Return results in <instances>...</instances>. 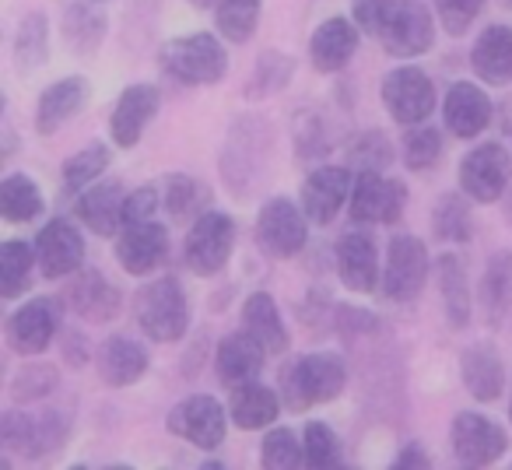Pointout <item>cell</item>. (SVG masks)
I'll return each instance as SVG.
<instances>
[{
	"mask_svg": "<svg viewBox=\"0 0 512 470\" xmlns=\"http://www.w3.org/2000/svg\"><path fill=\"white\" fill-rule=\"evenodd\" d=\"M348 386V365L334 351H313V355H302L292 369L285 372V383H281V400H285L288 411L302 414L309 407H320L337 400Z\"/></svg>",
	"mask_w": 512,
	"mask_h": 470,
	"instance_id": "1",
	"label": "cell"
},
{
	"mask_svg": "<svg viewBox=\"0 0 512 470\" xmlns=\"http://www.w3.org/2000/svg\"><path fill=\"white\" fill-rule=\"evenodd\" d=\"M162 71L190 88L218 85L228 74V50L214 32H186L162 46Z\"/></svg>",
	"mask_w": 512,
	"mask_h": 470,
	"instance_id": "2",
	"label": "cell"
},
{
	"mask_svg": "<svg viewBox=\"0 0 512 470\" xmlns=\"http://www.w3.org/2000/svg\"><path fill=\"white\" fill-rule=\"evenodd\" d=\"M71 411H8L0 421V439L4 449L22 460H46L60 453L71 435Z\"/></svg>",
	"mask_w": 512,
	"mask_h": 470,
	"instance_id": "3",
	"label": "cell"
},
{
	"mask_svg": "<svg viewBox=\"0 0 512 470\" xmlns=\"http://www.w3.org/2000/svg\"><path fill=\"white\" fill-rule=\"evenodd\" d=\"M137 327L148 341L176 344L190 330V299H186L179 278L165 274L141 288L137 295Z\"/></svg>",
	"mask_w": 512,
	"mask_h": 470,
	"instance_id": "4",
	"label": "cell"
},
{
	"mask_svg": "<svg viewBox=\"0 0 512 470\" xmlns=\"http://www.w3.org/2000/svg\"><path fill=\"white\" fill-rule=\"evenodd\" d=\"M271 123L264 116H239L232 123V134L225 141V151H221V176L228 179L235 193L242 197L249 183L260 179V169L267 165V155H271Z\"/></svg>",
	"mask_w": 512,
	"mask_h": 470,
	"instance_id": "5",
	"label": "cell"
},
{
	"mask_svg": "<svg viewBox=\"0 0 512 470\" xmlns=\"http://www.w3.org/2000/svg\"><path fill=\"white\" fill-rule=\"evenodd\" d=\"M232 250H235L232 214L211 211V207H207L190 225V232H186V243H183L186 267H190L197 278H214V274H221L228 267Z\"/></svg>",
	"mask_w": 512,
	"mask_h": 470,
	"instance_id": "6",
	"label": "cell"
},
{
	"mask_svg": "<svg viewBox=\"0 0 512 470\" xmlns=\"http://www.w3.org/2000/svg\"><path fill=\"white\" fill-rule=\"evenodd\" d=\"M379 102L390 113L393 123L400 127H414V123H425L435 113V85L421 67L400 64L393 71L383 74L379 81Z\"/></svg>",
	"mask_w": 512,
	"mask_h": 470,
	"instance_id": "7",
	"label": "cell"
},
{
	"mask_svg": "<svg viewBox=\"0 0 512 470\" xmlns=\"http://www.w3.org/2000/svg\"><path fill=\"white\" fill-rule=\"evenodd\" d=\"M64 330V302L53 299V295H39L29 299L8 316L4 323V337H8V348L15 355H43L53 341Z\"/></svg>",
	"mask_w": 512,
	"mask_h": 470,
	"instance_id": "8",
	"label": "cell"
},
{
	"mask_svg": "<svg viewBox=\"0 0 512 470\" xmlns=\"http://www.w3.org/2000/svg\"><path fill=\"white\" fill-rule=\"evenodd\" d=\"M379 43L390 57L418 60L435 46V15L425 0H390V15L379 32Z\"/></svg>",
	"mask_w": 512,
	"mask_h": 470,
	"instance_id": "9",
	"label": "cell"
},
{
	"mask_svg": "<svg viewBox=\"0 0 512 470\" xmlns=\"http://www.w3.org/2000/svg\"><path fill=\"white\" fill-rule=\"evenodd\" d=\"M428 267H432V260H428V246L421 243L418 235H411V232L393 235L390 250H386L383 281H379L383 299L397 302V306L414 302L421 292H425Z\"/></svg>",
	"mask_w": 512,
	"mask_h": 470,
	"instance_id": "10",
	"label": "cell"
},
{
	"mask_svg": "<svg viewBox=\"0 0 512 470\" xmlns=\"http://www.w3.org/2000/svg\"><path fill=\"white\" fill-rule=\"evenodd\" d=\"M309 243V218L295 200L271 197L256 214V246L274 260H292Z\"/></svg>",
	"mask_w": 512,
	"mask_h": 470,
	"instance_id": "11",
	"label": "cell"
},
{
	"mask_svg": "<svg viewBox=\"0 0 512 470\" xmlns=\"http://www.w3.org/2000/svg\"><path fill=\"white\" fill-rule=\"evenodd\" d=\"M228 418H232V414H228L211 393H190V397L179 400L169 411L165 428H169L176 439L190 442V446L204 449V453H214V449H221L228 439Z\"/></svg>",
	"mask_w": 512,
	"mask_h": 470,
	"instance_id": "12",
	"label": "cell"
},
{
	"mask_svg": "<svg viewBox=\"0 0 512 470\" xmlns=\"http://www.w3.org/2000/svg\"><path fill=\"white\" fill-rule=\"evenodd\" d=\"M460 190L467 193L474 204H498L509 190L512 179V155L505 151V144L484 141L477 148H470L460 162Z\"/></svg>",
	"mask_w": 512,
	"mask_h": 470,
	"instance_id": "13",
	"label": "cell"
},
{
	"mask_svg": "<svg viewBox=\"0 0 512 470\" xmlns=\"http://www.w3.org/2000/svg\"><path fill=\"white\" fill-rule=\"evenodd\" d=\"M355 190V169L351 165H316L302 183V211L309 225H334L337 214L351 204Z\"/></svg>",
	"mask_w": 512,
	"mask_h": 470,
	"instance_id": "14",
	"label": "cell"
},
{
	"mask_svg": "<svg viewBox=\"0 0 512 470\" xmlns=\"http://www.w3.org/2000/svg\"><path fill=\"white\" fill-rule=\"evenodd\" d=\"M453 439V456L463 467H491L505 456L509 449V435L498 421H491L488 414L477 411H460L449 428Z\"/></svg>",
	"mask_w": 512,
	"mask_h": 470,
	"instance_id": "15",
	"label": "cell"
},
{
	"mask_svg": "<svg viewBox=\"0 0 512 470\" xmlns=\"http://www.w3.org/2000/svg\"><path fill=\"white\" fill-rule=\"evenodd\" d=\"M407 207V186L386 172H355L351 190V218L358 225H393Z\"/></svg>",
	"mask_w": 512,
	"mask_h": 470,
	"instance_id": "16",
	"label": "cell"
},
{
	"mask_svg": "<svg viewBox=\"0 0 512 470\" xmlns=\"http://www.w3.org/2000/svg\"><path fill=\"white\" fill-rule=\"evenodd\" d=\"M158 106H162L158 85H151V81L127 85L120 92V99L113 102V113H109V141L123 151L137 148L144 130H148L151 120L158 116Z\"/></svg>",
	"mask_w": 512,
	"mask_h": 470,
	"instance_id": "17",
	"label": "cell"
},
{
	"mask_svg": "<svg viewBox=\"0 0 512 470\" xmlns=\"http://www.w3.org/2000/svg\"><path fill=\"white\" fill-rule=\"evenodd\" d=\"M169 260V228L162 221H137L123 225L116 235V264L134 278H148Z\"/></svg>",
	"mask_w": 512,
	"mask_h": 470,
	"instance_id": "18",
	"label": "cell"
},
{
	"mask_svg": "<svg viewBox=\"0 0 512 470\" xmlns=\"http://www.w3.org/2000/svg\"><path fill=\"white\" fill-rule=\"evenodd\" d=\"M36 257L46 281L71 278L85 264V235H81V228L71 218L46 221L43 232L36 235Z\"/></svg>",
	"mask_w": 512,
	"mask_h": 470,
	"instance_id": "19",
	"label": "cell"
},
{
	"mask_svg": "<svg viewBox=\"0 0 512 470\" xmlns=\"http://www.w3.org/2000/svg\"><path fill=\"white\" fill-rule=\"evenodd\" d=\"M334 260H337V278L348 292L355 295H372L383 281V267H379V250L372 232L362 228H351L337 239L334 246Z\"/></svg>",
	"mask_w": 512,
	"mask_h": 470,
	"instance_id": "20",
	"label": "cell"
},
{
	"mask_svg": "<svg viewBox=\"0 0 512 470\" xmlns=\"http://www.w3.org/2000/svg\"><path fill=\"white\" fill-rule=\"evenodd\" d=\"M491 116H495V106H491V95L484 92L477 81H453L446 88V99H442V123L453 137L460 141H474L484 130L491 127Z\"/></svg>",
	"mask_w": 512,
	"mask_h": 470,
	"instance_id": "21",
	"label": "cell"
},
{
	"mask_svg": "<svg viewBox=\"0 0 512 470\" xmlns=\"http://www.w3.org/2000/svg\"><path fill=\"white\" fill-rule=\"evenodd\" d=\"M64 306L85 323H113L123 309V295L102 271H78L64 292Z\"/></svg>",
	"mask_w": 512,
	"mask_h": 470,
	"instance_id": "22",
	"label": "cell"
},
{
	"mask_svg": "<svg viewBox=\"0 0 512 470\" xmlns=\"http://www.w3.org/2000/svg\"><path fill=\"white\" fill-rule=\"evenodd\" d=\"M358 43H362V29L355 25V18H323L309 39V60L320 74H337L351 64Z\"/></svg>",
	"mask_w": 512,
	"mask_h": 470,
	"instance_id": "23",
	"label": "cell"
},
{
	"mask_svg": "<svg viewBox=\"0 0 512 470\" xmlns=\"http://www.w3.org/2000/svg\"><path fill=\"white\" fill-rule=\"evenodd\" d=\"M88 99H92V85L85 74H67V78L53 81L36 102V134H57L64 123H71L88 106Z\"/></svg>",
	"mask_w": 512,
	"mask_h": 470,
	"instance_id": "24",
	"label": "cell"
},
{
	"mask_svg": "<svg viewBox=\"0 0 512 470\" xmlns=\"http://www.w3.org/2000/svg\"><path fill=\"white\" fill-rule=\"evenodd\" d=\"M151 355L137 337L130 334H113L109 341H102L99 355H95V369H99V379L113 390H127L137 379L148 372Z\"/></svg>",
	"mask_w": 512,
	"mask_h": 470,
	"instance_id": "25",
	"label": "cell"
},
{
	"mask_svg": "<svg viewBox=\"0 0 512 470\" xmlns=\"http://www.w3.org/2000/svg\"><path fill=\"white\" fill-rule=\"evenodd\" d=\"M123 183L120 179H99L74 200V218L95 235H120L123 228Z\"/></svg>",
	"mask_w": 512,
	"mask_h": 470,
	"instance_id": "26",
	"label": "cell"
},
{
	"mask_svg": "<svg viewBox=\"0 0 512 470\" xmlns=\"http://www.w3.org/2000/svg\"><path fill=\"white\" fill-rule=\"evenodd\" d=\"M460 379L463 390L477 400V404H495L505 393V362L491 341L470 344L460 355Z\"/></svg>",
	"mask_w": 512,
	"mask_h": 470,
	"instance_id": "27",
	"label": "cell"
},
{
	"mask_svg": "<svg viewBox=\"0 0 512 470\" xmlns=\"http://www.w3.org/2000/svg\"><path fill=\"white\" fill-rule=\"evenodd\" d=\"M435 281H439L442 313L453 330H467L474 320V292H470V274L460 253L446 250L435 260Z\"/></svg>",
	"mask_w": 512,
	"mask_h": 470,
	"instance_id": "28",
	"label": "cell"
},
{
	"mask_svg": "<svg viewBox=\"0 0 512 470\" xmlns=\"http://www.w3.org/2000/svg\"><path fill=\"white\" fill-rule=\"evenodd\" d=\"M264 362H267L264 344L256 341V337H249L246 330L228 334L225 341L218 344V351H214V372H218V383L228 386V390L260 376Z\"/></svg>",
	"mask_w": 512,
	"mask_h": 470,
	"instance_id": "29",
	"label": "cell"
},
{
	"mask_svg": "<svg viewBox=\"0 0 512 470\" xmlns=\"http://www.w3.org/2000/svg\"><path fill=\"white\" fill-rule=\"evenodd\" d=\"M470 67L481 85H512V25H488L470 50Z\"/></svg>",
	"mask_w": 512,
	"mask_h": 470,
	"instance_id": "30",
	"label": "cell"
},
{
	"mask_svg": "<svg viewBox=\"0 0 512 470\" xmlns=\"http://www.w3.org/2000/svg\"><path fill=\"white\" fill-rule=\"evenodd\" d=\"M106 32H109V18L95 0H74V4L64 8L60 36H64V46L74 57H95L99 46L106 43Z\"/></svg>",
	"mask_w": 512,
	"mask_h": 470,
	"instance_id": "31",
	"label": "cell"
},
{
	"mask_svg": "<svg viewBox=\"0 0 512 470\" xmlns=\"http://www.w3.org/2000/svg\"><path fill=\"white\" fill-rule=\"evenodd\" d=\"M281 407H285V400H281L271 386L256 383V379H249V383H242V386H232V397H228V414H232V421L242 432H256V428L274 425Z\"/></svg>",
	"mask_w": 512,
	"mask_h": 470,
	"instance_id": "32",
	"label": "cell"
},
{
	"mask_svg": "<svg viewBox=\"0 0 512 470\" xmlns=\"http://www.w3.org/2000/svg\"><path fill=\"white\" fill-rule=\"evenodd\" d=\"M242 330L264 344L267 355H288V327L278 313V302L267 292H253L242 302Z\"/></svg>",
	"mask_w": 512,
	"mask_h": 470,
	"instance_id": "33",
	"label": "cell"
},
{
	"mask_svg": "<svg viewBox=\"0 0 512 470\" xmlns=\"http://www.w3.org/2000/svg\"><path fill=\"white\" fill-rule=\"evenodd\" d=\"M11 60H15V71L25 74V78L36 74L50 60V18H46V11H29L18 22Z\"/></svg>",
	"mask_w": 512,
	"mask_h": 470,
	"instance_id": "34",
	"label": "cell"
},
{
	"mask_svg": "<svg viewBox=\"0 0 512 470\" xmlns=\"http://www.w3.org/2000/svg\"><path fill=\"white\" fill-rule=\"evenodd\" d=\"M46 197L29 172H8L0 179V214L8 225H29L43 214Z\"/></svg>",
	"mask_w": 512,
	"mask_h": 470,
	"instance_id": "35",
	"label": "cell"
},
{
	"mask_svg": "<svg viewBox=\"0 0 512 470\" xmlns=\"http://www.w3.org/2000/svg\"><path fill=\"white\" fill-rule=\"evenodd\" d=\"M512 306V253H495L484 267L481 288H477V309L481 316L498 327L505 320V309Z\"/></svg>",
	"mask_w": 512,
	"mask_h": 470,
	"instance_id": "36",
	"label": "cell"
},
{
	"mask_svg": "<svg viewBox=\"0 0 512 470\" xmlns=\"http://www.w3.org/2000/svg\"><path fill=\"white\" fill-rule=\"evenodd\" d=\"M39 267L36 243H25V239H8L0 246V295L8 302L22 299L32 285V271Z\"/></svg>",
	"mask_w": 512,
	"mask_h": 470,
	"instance_id": "37",
	"label": "cell"
},
{
	"mask_svg": "<svg viewBox=\"0 0 512 470\" xmlns=\"http://www.w3.org/2000/svg\"><path fill=\"white\" fill-rule=\"evenodd\" d=\"M162 204L176 225H193L207 211V186L186 172H172L162 183Z\"/></svg>",
	"mask_w": 512,
	"mask_h": 470,
	"instance_id": "38",
	"label": "cell"
},
{
	"mask_svg": "<svg viewBox=\"0 0 512 470\" xmlns=\"http://www.w3.org/2000/svg\"><path fill=\"white\" fill-rule=\"evenodd\" d=\"M109 169V144L92 141L85 148H78L60 169V186H64V197H78L92 183H99Z\"/></svg>",
	"mask_w": 512,
	"mask_h": 470,
	"instance_id": "39",
	"label": "cell"
},
{
	"mask_svg": "<svg viewBox=\"0 0 512 470\" xmlns=\"http://www.w3.org/2000/svg\"><path fill=\"white\" fill-rule=\"evenodd\" d=\"M264 15V0H218L214 4V29L225 43L242 46L256 36Z\"/></svg>",
	"mask_w": 512,
	"mask_h": 470,
	"instance_id": "40",
	"label": "cell"
},
{
	"mask_svg": "<svg viewBox=\"0 0 512 470\" xmlns=\"http://www.w3.org/2000/svg\"><path fill=\"white\" fill-rule=\"evenodd\" d=\"M295 78V57L292 53H281V50H267L260 53L253 67V78L246 81V99L249 102H260V99H271V95H281Z\"/></svg>",
	"mask_w": 512,
	"mask_h": 470,
	"instance_id": "41",
	"label": "cell"
},
{
	"mask_svg": "<svg viewBox=\"0 0 512 470\" xmlns=\"http://www.w3.org/2000/svg\"><path fill=\"white\" fill-rule=\"evenodd\" d=\"M432 232L439 243H470L474 239V218H470L467 193H442L432 211Z\"/></svg>",
	"mask_w": 512,
	"mask_h": 470,
	"instance_id": "42",
	"label": "cell"
},
{
	"mask_svg": "<svg viewBox=\"0 0 512 470\" xmlns=\"http://www.w3.org/2000/svg\"><path fill=\"white\" fill-rule=\"evenodd\" d=\"M442 158V130L428 127V123H414L400 141V162L411 172H428Z\"/></svg>",
	"mask_w": 512,
	"mask_h": 470,
	"instance_id": "43",
	"label": "cell"
},
{
	"mask_svg": "<svg viewBox=\"0 0 512 470\" xmlns=\"http://www.w3.org/2000/svg\"><path fill=\"white\" fill-rule=\"evenodd\" d=\"M355 172H386L393 165V144L383 130H362L355 141L348 144V162Z\"/></svg>",
	"mask_w": 512,
	"mask_h": 470,
	"instance_id": "44",
	"label": "cell"
},
{
	"mask_svg": "<svg viewBox=\"0 0 512 470\" xmlns=\"http://www.w3.org/2000/svg\"><path fill=\"white\" fill-rule=\"evenodd\" d=\"M60 383V372L53 365H43V362H29L15 379H11V400L15 404H39L46 400Z\"/></svg>",
	"mask_w": 512,
	"mask_h": 470,
	"instance_id": "45",
	"label": "cell"
},
{
	"mask_svg": "<svg viewBox=\"0 0 512 470\" xmlns=\"http://www.w3.org/2000/svg\"><path fill=\"white\" fill-rule=\"evenodd\" d=\"M260 463L271 470H292L306 463V449H302V439L292 432V428H271L260 446Z\"/></svg>",
	"mask_w": 512,
	"mask_h": 470,
	"instance_id": "46",
	"label": "cell"
},
{
	"mask_svg": "<svg viewBox=\"0 0 512 470\" xmlns=\"http://www.w3.org/2000/svg\"><path fill=\"white\" fill-rule=\"evenodd\" d=\"M302 449H306V463L316 470H327L341 463V446H337V435L327 421H306V428H302Z\"/></svg>",
	"mask_w": 512,
	"mask_h": 470,
	"instance_id": "47",
	"label": "cell"
},
{
	"mask_svg": "<svg viewBox=\"0 0 512 470\" xmlns=\"http://www.w3.org/2000/svg\"><path fill=\"white\" fill-rule=\"evenodd\" d=\"M488 0H435V18H439L442 32L453 39L467 36L474 29L477 15L484 11Z\"/></svg>",
	"mask_w": 512,
	"mask_h": 470,
	"instance_id": "48",
	"label": "cell"
},
{
	"mask_svg": "<svg viewBox=\"0 0 512 470\" xmlns=\"http://www.w3.org/2000/svg\"><path fill=\"white\" fill-rule=\"evenodd\" d=\"M295 148H299L302 158H320L327 155L330 141H327V127H323V120L316 113H299V120H295Z\"/></svg>",
	"mask_w": 512,
	"mask_h": 470,
	"instance_id": "49",
	"label": "cell"
},
{
	"mask_svg": "<svg viewBox=\"0 0 512 470\" xmlns=\"http://www.w3.org/2000/svg\"><path fill=\"white\" fill-rule=\"evenodd\" d=\"M386 15H390V0H351V18L362 29V36L379 39Z\"/></svg>",
	"mask_w": 512,
	"mask_h": 470,
	"instance_id": "50",
	"label": "cell"
},
{
	"mask_svg": "<svg viewBox=\"0 0 512 470\" xmlns=\"http://www.w3.org/2000/svg\"><path fill=\"white\" fill-rule=\"evenodd\" d=\"M158 204H162V193L155 186H141V190L127 193V200H123V225L151 221L158 214Z\"/></svg>",
	"mask_w": 512,
	"mask_h": 470,
	"instance_id": "51",
	"label": "cell"
},
{
	"mask_svg": "<svg viewBox=\"0 0 512 470\" xmlns=\"http://www.w3.org/2000/svg\"><path fill=\"white\" fill-rule=\"evenodd\" d=\"M397 467H404V470H414V467H432V453H428L421 442H407L404 449L397 453Z\"/></svg>",
	"mask_w": 512,
	"mask_h": 470,
	"instance_id": "52",
	"label": "cell"
},
{
	"mask_svg": "<svg viewBox=\"0 0 512 470\" xmlns=\"http://www.w3.org/2000/svg\"><path fill=\"white\" fill-rule=\"evenodd\" d=\"M88 358H92V355H88V341H85V334H67V344H64V362L78 369V365H85Z\"/></svg>",
	"mask_w": 512,
	"mask_h": 470,
	"instance_id": "53",
	"label": "cell"
},
{
	"mask_svg": "<svg viewBox=\"0 0 512 470\" xmlns=\"http://www.w3.org/2000/svg\"><path fill=\"white\" fill-rule=\"evenodd\" d=\"M190 4H193V8H200V11H204V8L214 11V4H218V0H190Z\"/></svg>",
	"mask_w": 512,
	"mask_h": 470,
	"instance_id": "54",
	"label": "cell"
},
{
	"mask_svg": "<svg viewBox=\"0 0 512 470\" xmlns=\"http://www.w3.org/2000/svg\"><path fill=\"white\" fill-rule=\"evenodd\" d=\"M509 421H512V390H509Z\"/></svg>",
	"mask_w": 512,
	"mask_h": 470,
	"instance_id": "55",
	"label": "cell"
},
{
	"mask_svg": "<svg viewBox=\"0 0 512 470\" xmlns=\"http://www.w3.org/2000/svg\"><path fill=\"white\" fill-rule=\"evenodd\" d=\"M95 4H109V0H95Z\"/></svg>",
	"mask_w": 512,
	"mask_h": 470,
	"instance_id": "56",
	"label": "cell"
},
{
	"mask_svg": "<svg viewBox=\"0 0 512 470\" xmlns=\"http://www.w3.org/2000/svg\"><path fill=\"white\" fill-rule=\"evenodd\" d=\"M509 221H512V207H509Z\"/></svg>",
	"mask_w": 512,
	"mask_h": 470,
	"instance_id": "57",
	"label": "cell"
},
{
	"mask_svg": "<svg viewBox=\"0 0 512 470\" xmlns=\"http://www.w3.org/2000/svg\"><path fill=\"white\" fill-rule=\"evenodd\" d=\"M509 4H512V0H509Z\"/></svg>",
	"mask_w": 512,
	"mask_h": 470,
	"instance_id": "58",
	"label": "cell"
}]
</instances>
